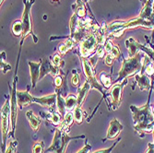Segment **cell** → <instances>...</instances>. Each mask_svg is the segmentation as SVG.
Here are the masks:
<instances>
[{
    "instance_id": "1",
    "label": "cell",
    "mask_w": 154,
    "mask_h": 153,
    "mask_svg": "<svg viewBox=\"0 0 154 153\" xmlns=\"http://www.w3.org/2000/svg\"><path fill=\"white\" fill-rule=\"evenodd\" d=\"M150 93L147 103L141 107L130 105L132 118L134 121V129L139 134L140 137H144L145 133L152 132L154 127V114L149 106Z\"/></svg>"
},
{
    "instance_id": "2",
    "label": "cell",
    "mask_w": 154,
    "mask_h": 153,
    "mask_svg": "<svg viewBox=\"0 0 154 153\" xmlns=\"http://www.w3.org/2000/svg\"><path fill=\"white\" fill-rule=\"evenodd\" d=\"M144 52H139L132 57H128V59L123 58L122 67L118 73V78L116 79L114 84L118 82H121L124 78H129L140 72L143 67V61L145 54Z\"/></svg>"
},
{
    "instance_id": "3",
    "label": "cell",
    "mask_w": 154,
    "mask_h": 153,
    "mask_svg": "<svg viewBox=\"0 0 154 153\" xmlns=\"http://www.w3.org/2000/svg\"><path fill=\"white\" fill-rule=\"evenodd\" d=\"M79 138H85L84 135H79L76 136H70L68 135V132L60 130L59 128H55L54 139L51 146L45 150L46 153H65L67 145L70 141Z\"/></svg>"
},
{
    "instance_id": "4",
    "label": "cell",
    "mask_w": 154,
    "mask_h": 153,
    "mask_svg": "<svg viewBox=\"0 0 154 153\" xmlns=\"http://www.w3.org/2000/svg\"><path fill=\"white\" fill-rule=\"evenodd\" d=\"M80 61H81V64H82V68H83L84 75L86 76V80L89 82V84L91 85V90H97L103 95V98H105V100H107L108 97H107V94L105 93V91L103 90L104 87L102 84H100L99 81H98V79H97V78L95 76L94 68L89 63L87 58L80 57Z\"/></svg>"
},
{
    "instance_id": "5",
    "label": "cell",
    "mask_w": 154,
    "mask_h": 153,
    "mask_svg": "<svg viewBox=\"0 0 154 153\" xmlns=\"http://www.w3.org/2000/svg\"><path fill=\"white\" fill-rule=\"evenodd\" d=\"M34 1L35 0H23L24 11L22 13V17H21V22L23 25V33L21 36L20 45H22L24 39L30 34H32L33 36L34 43H37V41H38V39L32 32V18H31V8L34 3Z\"/></svg>"
},
{
    "instance_id": "6",
    "label": "cell",
    "mask_w": 154,
    "mask_h": 153,
    "mask_svg": "<svg viewBox=\"0 0 154 153\" xmlns=\"http://www.w3.org/2000/svg\"><path fill=\"white\" fill-rule=\"evenodd\" d=\"M137 27H144L147 29H152L154 27V23L150 20H147L145 19H142L140 17H137L135 20H129L128 22H123V24L116 29L115 32H112L109 36H113V37H120L124 32L127 29H132V28H137Z\"/></svg>"
},
{
    "instance_id": "7",
    "label": "cell",
    "mask_w": 154,
    "mask_h": 153,
    "mask_svg": "<svg viewBox=\"0 0 154 153\" xmlns=\"http://www.w3.org/2000/svg\"><path fill=\"white\" fill-rule=\"evenodd\" d=\"M11 113L10 108V99H7L1 108V132H2V151H6L7 137L8 136L9 131V114Z\"/></svg>"
},
{
    "instance_id": "8",
    "label": "cell",
    "mask_w": 154,
    "mask_h": 153,
    "mask_svg": "<svg viewBox=\"0 0 154 153\" xmlns=\"http://www.w3.org/2000/svg\"><path fill=\"white\" fill-rule=\"evenodd\" d=\"M17 81H18V77L15 75L13 79V85H12V91L10 94V108H11V113H10V119H11V132L9 133L8 136L11 137H14V133H15L16 129V122H17V117H18V109H19V104H18V100H17Z\"/></svg>"
},
{
    "instance_id": "9",
    "label": "cell",
    "mask_w": 154,
    "mask_h": 153,
    "mask_svg": "<svg viewBox=\"0 0 154 153\" xmlns=\"http://www.w3.org/2000/svg\"><path fill=\"white\" fill-rule=\"evenodd\" d=\"M128 78H125L121 82L114 84L113 87H111V89H110L109 95H110V99H111V106L114 111L117 110L121 105L123 90L128 85Z\"/></svg>"
},
{
    "instance_id": "10",
    "label": "cell",
    "mask_w": 154,
    "mask_h": 153,
    "mask_svg": "<svg viewBox=\"0 0 154 153\" xmlns=\"http://www.w3.org/2000/svg\"><path fill=\"white\" fill-rule=\"evenodd\" d=\"M98 46V41L96 35L94 33L89 32L84 39L80 41L79 45V53L80 57L83 58L89 57V55L93 53V51Z\"/></svg>"
},
{
    "instance_id": "11",
    "label": "cell",
    "mask_w": 154,
    "mask_h": 153,
    "mask_svg": "<svg viewBox=\"0 0 154 153\" xmlns=\"http://www.w3.org/2000/svg\"><path fill=\"white\" fill-rule=\"evenodd\" d=\"M57 92H54L53 94L40 97V98H38V97H34L33 103H38L43 107L47 108L48 112L53 113V112H55V111H57Z\"/></svg>"
},
{
    "instance_id": "12",
    "label": "cell",
    "mask_w": 154,
    "mask_h": 153,
    "mask_svg": "<svg viewBox=\"0 0 154 153\" xmlns=\"http://www.w3.org/2000/svg\"><path fill=\"white\" fill-rule=\"evenodd\" d=\"M123 128H124L123 124L116 118H113L112 121L110 122V126H109L106 136H105V138H103V141L116 139V138L119 136V134L123 131Z\"/></svg>"
},
{
    "instance_id": "13",
    "label": "cell",
    "mask_w": 154,
    "mask_h": 153,
    "mask_svg": "<svg viewBox=\"0 0 154 153\" xmlns=\"http://www.w3.org/2000/svg\"><path fill=\"white\" fill-rule=\"evenodd\" d=\"M42 65H41V74H40V80L45 78V75L50 74L53 78L57 77L60 73V67L54 66L53 64L48 59H43L42 60Z\"/></svg>"
},
{
    "instance_id": "14",
    "label": "cell",
    "mask_w": 154,
    "mask_h": 153,
    "mask_svg": "<svg viewBox=\"0 0 154 153\" xmlns=\"http://www.w3.org/2000/svg\"><path fill=\"white\" fill-rule=\"evenodd\" d=\"M17 100L20 110L33 103L34 97L29 92V88L27 90H17Z\"/></svg>"
},
{
    "instance_id": "15",
    "label": "cell",
    "mask_w": 154,
    "mask_h": 153,
    "mask_svg": "<svg viewBox=\"0 0 154 153\" xmlns=\"http://www.w3.org/2000/svg\"><path fill=\"white\" fill-rule=\"evenodd\" d=\"M30 68V75H31V81H32V87L35 88L37 82L40 81V74H41V65L42 62H28Z\"/></svg>"
},
{
    "instance_id": "16",
    "label": "cell",
    "mask_w": 154,
    "mask_h": 153,
    "mask_svg": "<svg viewBox=\"0 0 154 153\" xmlns=\"http://www.w3.org/2000/svg\"><path fill=\"white\" fill-rule=\"evenodd\" d=\"M135 80L137 82V84L138 85L140 90H151V84L149 78V76L141 70L140 72H138L137 74L135 75Z\"/></svg>"
},
{
    "instance_id": "17",
    "label": "cell",
    "mask_w": 154,
    "mask_h": 153,
    "mask_svg": "<svg viewBox=\"0 0 154 153\" xmlns=\"http://www.w3.org/2000/svg\"><path fill=\"white\" fill-rule=\"evenodd\" d=\"M91 90V85L89 84V82L86 80L84 82V84L79 88L78 90V94H77V99H78V106L79 107H81L82 104L85 102V99L86 97L89 93V91Z\"/></svg>"
},
{
    "instance_id": "18",
    "label": "cell",
    "mask_w": 154,
    "mask_h": 153,
    "mask_svg": "<svg viewBox=\"0 0 154 153\" xmlns=\"http://www.w3.org/2000/svg\"><path fill=\"white\" fill-rule=\"evenodd\" d=\"M73 122H74L73 113H71V112H66V115L63 118L62 123L60 124L59 127H57V128H59L60 130H63V131L69 132V128H70V127L72 126Z\"/></svg>"
},
{
    "instance_id": "19",
    "label": "cell",
    "mask_w": 154,
    "mask_h": 153,
    "mask_svg": "<svg viewBox=\"0 0 154 153\" xmlns=\"http://www.w3.org/2000/svg\"><path fill=\"white\" fill-rule=\"evenodd\" d=\"M26 117H27L28 121H29V124H30L32 129L34 132H37L40 127V124H41V120L39 119V117L33 114L32 110H29L26 113Z\"/></svg>"
},
{
    "instance_id": "20",
    "label": "cell",
    "mask_w": 154,
    "mask_h": 153,
    "mask_svg": "<svg viewBox=\"0 0 154 153\" xmlns=\"http://www.w3.org/2000/svg\"><path fill=\"white\" fill-rule=\"evenodd\" d=\"M41 114L45 118H46L51 124H53L55 127H59L60 124L62 123L61 121H62L63 117L60 115V114L57 112V111H55V112H53V113L48 112L46 115H45V113H41Z\"/></svg>"
},
{
    "instance_id": "21",
    "label": "cell",
    "mask_w": 154,
    "mask_h": 153,
    "mask_svg": "<svg viewBox=\"0 0 154 153\" xmlns=\"http://www.w3.org/2000/svg\"><path fill=\"white\" fill-rule=\"evenodd\" d=\"M125 46H127V49L128 51L129 57H134L137 53L140 52L137 49V41L133 38H129L128 40L125 41Z\"/></svg>"
},
{
    "instance_id": "22",
    "label": "cell",
    "mask_w": 154,
    "mask_h": 153,
    "mask_svg": "<svg viewBox=\"0 0 154 153\" xmlns=\"http://www.w3.org/2000/svg\"><path fill=\"white\" fill-rule=\"evenodd\" d=\"M57 94V112L60 114V115L64 118V116L66 114V103H65V98L61 94L60 91H55Z\"/></svg>"
},
{
    "instance_id": "23",
    "label": "cell",
    "mask_w": 154,
    "mask_h": 153,
    "mask_svg": "<svg viewBox=\"0 0 154 153\" xmlns=\"http://www.w3.org/2000/svg\"><path fill=\"white\" fill-rule=\"evenodd\" d=\"M65 103H66V112H71L77 106H78V99L75 95H68L65 98Z\"/></svg>"
},
{
    "instance_id": "24",
    "label": "cell",
    "mask_w": 154,
    "mask_h": 153,
    "mask_svg": "<svg viewBox=\"0 0 154 153\" xmlns=\"http://www.w3.org/2000/svg\"><path fill=\"white\" fill-rule=\"evenodd\" d=\"M79 18L77 14L74 12L73 15L70 19V22H69V28H70V37L72 35L75 34V32H77L78 28H79Z\"/></svg>"
},
{
    "instance_id": "25",
    "label": "cell",
    "mask_w": 154,
    "mask_h": 153,
    "mask_svg": "<svg viewBox=\"0 0 154 153\" xmlns=\"http://www.w3.org/2000/svg\"><path fill=\"white\" fill-rule=\"evenodd\" d=\"M99 78L101 80L102 85L104 87V89H110L112 87V80H111V75L110 74H106L104 71L101 72V74L99 75Z\"/></svg>"
},
{
    "instance_id": "26",
    "label": "cell",
    "mask_w": 154,
    "mask_h": 153,
    "mask_svg": "<svg viewBox=\"0 0 154 153\" xmlns=\"http://www.w3.org/2000/svg\"><path fill=\"white\" fill-rule=\"evenodd\" d=\"M75 13L79 16V18H81V19H83L84 17L86 16V8H85V6H84V4H83L82 0H77Z\"/></svg>"
},
{
    "instance_id": "27",
    "label": "cell",
    "mask_w": 154,
    "mask_h": 153,
    "mask_svg": "<svg viewBox=\"0 0 154 153\" xmlns=\"http://www.w3.org/2000/svg\"><path fill=\"white\" fill-rule=\"evenodd\" d=\"M12 32L13 34L19 37V36H22V33H23V25H22V22L21 20H17L13 23L12 25Z\"/></svg>"
},
{
    "instance_id": "28",
    "label": "cell",
    "mask_w": 154,
    "mask_h": 153,
    "mask_svg": "<svg viewBox=\"0 0 154 153\" xmlns=\"http://www.w3.org/2000/svg\"><path fill=\"white\" fill-rule=\"evenodd\" d=\"M73 117H74V121L80 124L83 122V111L81 110V107L77 106L74 110H73Z\"/></svg>"
},
{
    "instance_id": "29",
    "label": "cell",
    "mask_w": 154,
    "mask_h": 153,
    "mask_svg": "<svg viewBox=\"0 0 154 153\" xmlns=\"http://www.w3.org/2000/svg\"><path fill=\"white\" fill-rule=\"evenodd\" d=\"M45 144L44 141L36 142L32 147V153H45Z\"/></svg>"
},
{
    "instance_id": "30",
    "label": "cell",
    "mask_w": 154,
    "mask_h": 153,
    "mask_svg": "<svg viewBox=\"0 0 154 153\" xmlns=\"http://www.w3.org/2000/svg\"><path fill=\"white\" fill-rule=\"evenodd\" d=\"M18 147V141L14 140L9 142L8 146L6 148V151L5 153H16V148Z\"/></svg>"
},
{
    "instance_id": "31",
    "label": "cell",
    "mask_w": 154,
    "mask_h": 153,
    "mask_svg": "<svg viewBox=\"0 0 154 153\" xmlns=\"http://www.w3.org/2000/svg\"><path fill=\"white\" fill-rule=\"evenodd\" d=\"M120 141H121V137H118L117 139H116V141L113 144V146H111L108 148H103V149H100V150H97V151H95L93 153H111L112 150H113L115 148V147L117 145V143H119Z\"/></svg>"
},
{
    "instance_id": "32",
    "label": "cell",
    "mask_w": 154,
    "mask_h": 153,
    "mask_svg": "<svg viewBox=\"0 0 154 153\" xmlns=\"http://www.w3.org/2000/svg\"><path fill=\"white\" fill-rule=\"evenodd\" d=\"M116 59L112 54H107L105 55V58H104V64L108 66H112L114 63V60Z\"/></svg>"
},
{
    "instance_id": "33",
    "label": "cell",
    "mask_w": 154,
    "mask_h": 153,
    "mask_svg": "<svg viewBox=\"0 0 154 153\" xmlns=\"http://www.w3.org/2000/svg\"><path fill=\"white\" fill-rule=\"evenodd\" d=\"M64 61L61 60V57L59 54H55L54 57H53V61H52V64L54 66H57V67H60L61 66V64H64L63 63Z\"/></svg>"
},
{
    "instance_id": "34",
    "label": "cell",
    "mask_w": 154,
    "mask_h": 153,
    "mask_svg": "<svg viewBox=\"0 0 154 153\" xmlns=\"http://www.w3.org/2000/svg\"><path fill=\"white\" fill-rule=\"evenodd\" d=\"M11 70V66L5 62V59L1 58V71L3 74H6L8 71Z\"/></svg>"
},
{
    "instance_id": "35",
    "label": "cell",
    "mask_w": 154,
    "mask_h": 153,
    "mask_svg": "<svg viewBox=\"0 0 154 153\" xmlns=\"http://www.w3.org/2000/svg\"><path fill=\"white\" fill-rule=\"evenodd\" d=\"M71 83L75 87L79 86V76L77 73V71H75V70H73V76H72V78H71Z\"/></svg>"
},
{
    "instance_id": "36",
    "label": "cell",
    "mask_w": 154,
    "mask_h": 153,
    "mask_svg": "<svg viewBox=\"0 0 154 153\" xmlns=\"http://www.w3.org/2000/svg\"><path fill=\"white\" fill-rule=\"evenodd\" d=\"M87 59H88L89 63L91 65V66H92L93 68H95V66H96V65H97V62H98V59H99V57H98V55L95 54L92 55V57H89V58H87Z\"/></svg>"
},
{
    "instance_id": "37",
    "label": "cell",
    "mask_w": 154,
    "mask_h": 153,
    "mask_svg": "<svg viewBox=\"0 0 154 153\" xmlns=\"http://www.w3.org/2000/svg\"><path fill=\"white\" fill-rule=\"evenodd\" d=\"M110 54H113L116 59H118V58L121 57V52H120L118 46H116V45H115V44H114V47H113V49H112V52H111Z\"/></svg>"
},
{
    "instance_id": "38",
    "label": "cell",
    "mask_w": 154,
    "mask_h": 153,
    "mask_svg": "<svg viewBox=\"0 0 154 153\" xmlns=\"http://www.w3.org/2000/svg\"><path fill=\"white\" fill-rule=\"evenodd\" d=\"M113 47H114V44L112 43V41H111L110 40H107V41H106V43H105V44H104L105 52H106L107 54H110V53L112 52V49H113Z\"/></svg>"
},
{
    "instance_id": "39",
    "label": "cell",
    "mask_w": 154,
    "mask_h": 153,
    "mask_svg": "<svg viewBox=\"0 0 154 153\" xmlns=\"http://www.w3.org/2000/svg\"><path fill=\"white\" fill-rule=\"evenodd\" d=\"M96 54L98 55V57H99V58H103L104 57V54H105V49H104V47L102 46V45H100L99 47L97 48Z\"/></svg>"
},
{
    "instance_id": "40",
    "label": "cell",
    "mask_w": 154,
    "mask_h": 153,
    "mask_svg": "<svg viewBox=\"0 0 154 153\" xmlns=\"http://www.w3.org/2000/svg\"><path fill=\"white\" fill-rule=\"evenodd\" d=\"M91 149V145H89V144H88V142L86 141L85 146H84L82 148H80L77 153H90Z\"/></svg>"
},
{
    "instance_id": "41",
    "label": "cell",
    "mask_w": 154,
    "mask_h": 153,
    "mask_svg": "<svg viewBox=\"0 0 154 153\" xmlns=\"http://www.w3.org/2000/svg\"><path fill=\"white\" fill-rule=\"evenodd\" d=\"M65 44H66L67 50H71V49L73 48L75 43H74V41H73L71 38H67V39L66 40V41H65Z\"/></svg>"
},
{
    "instance_id": "42",
    "label": "cell",
    "mask_w": 154,
    "mask_h": 153,
    "mask_svg": "<svg viewBox=\"0 0 154 153\" xmlns=\"http://www.w3.org/2000/svg\"><path fill=\"white\" fill-rule=\"evenodd\" d=\"M58 51H59V53H60L62 55H64V54L68 51L67 48H66V44H65V43L59 44V46H58Z\"/></svg>"
},
{
    "instance_id": "43",
    "label": "cell",
    "mask_w": 154,
    "mask_h": 153,
    "mask_svg": "<svg viewBox=\"0 0 154 153\" xmlns=\"http://www.w3.org/2000/svg\"><path fill=\"white\" fill-rule=\"evenodd\" d=\"M146 153H154V143H149Z\"/></svg>"
},
{
    "instance_id": "44",
    "label": "cell",
    "mask_w": 154,
    "mask_h": 153,
    "mask_svg": "<svg viewBox=\"0 0 154 153\" xmlns=\"http://www.w3.org/2000/svg\"><path fill=\"white\" fill-rule=\"evenodd\" d=\"M4 1H5V0H0V2H1V5L4 3Z\"/></svg>"
},
{
    "instance_id": "45",
    "label": "cell",
    "mask_w": 154,
    "mask_h": 153,
    "mask_svg": "<svg viewBox=\"0 0 154 153\" xmlns=\"http://www.w3.org/2000/svg\"><path fill=\"white\" fill-rule=\"evenodd\" d=\"M153 16H154V2H153Z\"/></svg>"
},
{
    "instance_id": "46",
    "label": "cell",
    "mask_w": 154,
    "mask_h": 153,
    "mask_svg": "<svg viewBox=\"0 0 154 153\" xmlns=\"http://www.w3.org/2000/svg\"><path fill=\"white\" fill-rule=\"evenodd\" d=\"M153 114H154V107H153Z\"/></svg>"
},
{
    "instance_id": "47",
    "label": "cell",
    "mask_w": 154,
    "mask_h": 153,
    "mask_svg": "<svg viewBox=\"0 0 154 153\" xmlns=\"http://www.w3.org/2000/svg\"><path fill=\"white\" fill-rule=\"evenodd\" d=\"M54 1H58V0H54Z\"/></svg>"
}]
</instances>
